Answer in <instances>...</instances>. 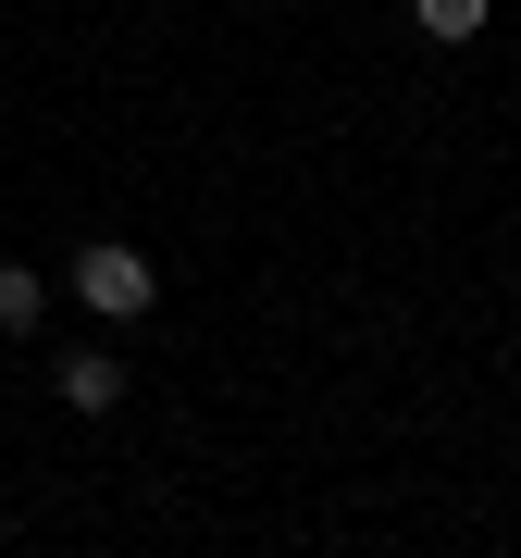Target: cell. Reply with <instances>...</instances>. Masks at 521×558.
<instances>
[{
  "mask_svg": "<svg viewBox=\"0 0 521 558\" xmlns=\"http://www.w3.org/2000/svg\"><path fill=\"white\" fill-rule=\"evenodd\" d=\"M124 398V360L112 348H62V410H112Z\"/></svg>",
  "mask_w": 521,
  "mask_h": 558,
  "instance_id": "2",
  "label": "cell"
},
{
  "mask_svg": "<svg viewBox=\"0 0 521 558\" xmlns=\"http://www.w3.org/2000/svg\"><path fill=\"white\" fill-rule=\"evenodd\" d=\"M38 323H50V274L0 260V336H38Z\"/></svg>",
  "mask_w": 521,
  "mask_h": 558,
  "instance_id": "3",
  "label": "cell"
},
{
  "mask_svg": "<svg viewBox=\"0 0 521 558\" xmlns=\"http://www.w3.org/2000/svg\"><path fill=\"white\" fill-rule=\"evenodd\" d=\"M484 13H497V0H410V25H422L435 50H472V38H484Z\"/></svg>",
  "mask_w": 521,
  "mask_h": 558,
  "instance_id": "4",
  "label": "cell"
},
{
  "mask_svg": "<svg viewBox=\"0 0 521 558\" xmlns=\"http://www.w3.org/2000/svg\"><path fill=\"white\" fill-rule=\"evenodd\" d=\"M75 299L100 311V323H137V311L161 299V274H149V260L124 248V236H100V248H75Z\"/></svg>",
  "mask_w": 521,
  "mask_h": 558,
  "instance_id": "1",
  "label": "cell"
}]
</instances>
